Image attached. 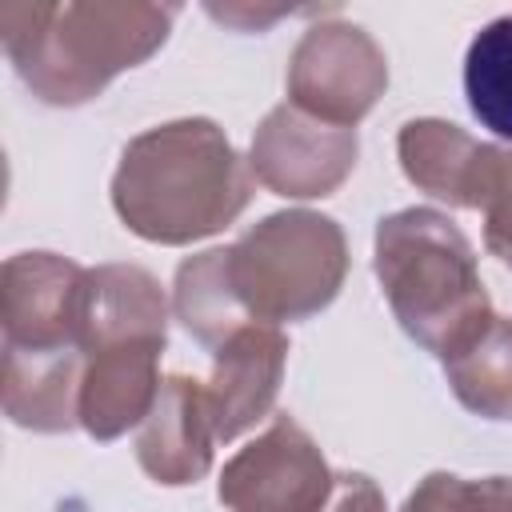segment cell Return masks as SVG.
<instances>
[{"instance_id": "1", "label": "cell", "mask_w": 512, "mask_h": 512, "mask_svg": "<svg viewBox=\"0 0 512 512\" xmlns=\"http://www.w3.org/2000/svg\"><path fill=\"white\" fill-rule=\"evenodd\" d=\"M252 200V168L224 128L184 116L132 136L112 172V208L148 244H192L224 232Z\"/></svg>"}, {"instance_id": "2", "label": "cell", "mask_w": 512, "mask_h": 512, "mask_svg": "<svg viewBox=\"0 0 512 512\" xmlns=\"http://www.w3.org/2000/svg\"><path fill=\"white\" fill-rule=\"evenodd\" d=\"M176 16V4L148 0H8L0 4V44L36 100L76 108L144 64Z\"/></svg>"}, {"instance_id": "3", "label": "cell", "mask_w": 512, "mask_h": 512, "mask_svg": "<svg viewBox=\"0 0 512 512\" xmlns=\"http://www.w3.org/2000/svg\"><path fill=\"white\" fill-rule=\"evenodd\" d=\"M372 268L396 324L436 360L460 352L496 312L468 236L436 208H400L376 224Z\"/></svg>"}, {"instance_id": "4", "label": "cell", "mask_w": 512, "mask_h": 512, "mask_svg": "<svg viewBox=\"0 0 512 512\" xmlns=\"http://www.w3.org/2000/svg\"><path fill=\"white\" fill-rule=\"evenodd\" d=\"M228 276L252 324L308 320L336 300L348 276V240L332 216L272 212L228 244Z\"/></svg>"}, {"instance_id": "5", "label": "cell", "mask_w": 512, "mask_h": 512, "mask_svg": "<svg viewBox=\"0 0 512 512\" xmlns=\"http://www.w3.org/2000/svg\"><path fill=\"white\" fill-rule=\"evenodd\" d=\"M388 88L384 48L348 20L312 24L288 56V104L312 120L356 128Z\"/></svg>"}, {"instance_id": "6", "label": "cell", "mask_w": 512, "mask_h": 512, "mask_svg": "<svg viewBox=\"0 0 512 512\" xmlns=\"http://www.w3.org/2000/svg\"><path fill=\"white\" fill-rule=\"evenodd\" d=\"M332 484L320 444L292 416H276L224 464L216 496L228 512H320Z\"/></svg>"}, {"instance_id": "7", "label": "cell", "mask_w": 512, "mask_h": 512, "mask_svg": "<svg viewBox=\"0 0 512 512\" xmlns=\"http://www.w3.org/2000/svg\"><path fill=\"white\" fill-rule=\"evenodd\" d=\"M356 156V128H336L304 116L292 104H276L252 132L248 168L284 200H316L332 196L352 176Z\"/></svg>"}, {"instance_id": "8", "label": "cell", "mask_w": 512, "mask_h": 512, "mask_svg": "<svg viewBox=\"0 0 512 512\" xmlns=\"http://www.w3.org/2000/svg\"><path fill=\"white\" fill-rule=\"evenodd\" d=\"M88 268L56 252H16L0 268L4 348H80Z\"/></svg>"}, {"instance_id": "9", "label": "cell", "mask_w": 512, "mask_h": 512, "mask_svg": "<svg viewBox=\"0 0 512 512\" xmlns=\"http://www.w3.org/2000/svg\"><path fill=\"white\" fill-rule=\"evenodd\" d=\"M288 364V336L280 324H244L212 348V376L204 384L216 440H236L264 420L280 396Z\"/></svg>"}, {"instance_id": "10", "label": "cell", "mask_w": 512, "mask_h": 512, "mask_svg": "<svg viewBox=\"0 0 512 512\" xmlns=\"http://www.w3.org/2000/svg\"><path fill=\"white\" fill-rule=\"evenodd\" d=\"M168 340H124L84 356L80 380V428L108 444L128 428H140L160 396V356Z\"/></svg>"}, {"instance_id": "11", "label": "cell", "mask_w": 512, "mask_h": 512, "mask_svg": "<svg viewBox=\"0 0 512 512\" xmlns=\"http://www.w3.org/2000/svg\"><path fill=\"white\" fill-rule=\"evenodd\" d=\"M396 152H400L404 176L420 192L452 208H484V196L500 164L496 144H480L460 124H448L436 116L408 120L396 136Z\"/></svg>"}, {"instance_id": "12", "label": "cell", "mask_w": 512, "mask_h": 512, "mask_svg": "<svg viewBox=\"0 0 512 512\" xmlns=\"http://www.w3.org/2000/svg\"><path fill=\"white\" fill-rule=\"evenodd\" d=\"M216 428L208 392L192 376H164L152 412L136 432V460L140 468L168 488L196 484L212 468Z\"/></svg>"}, {"instance_id": "13", "label": "cell", "mask_w": 512, "mask_h": 512, "mask_svg": "<svg viewBox=\"0 0 512 512\" xmlns=\"http://www.w3.org/2000/svg\"><path fill=\"white\" fill-rule=\"evenodd\" d=\"M80 348H4V416L28 432H72L80 424Z\"/></svg>"}, {"instance_id": "14", "label": "cell", "mask_w": 512, "mask_h": 512, "mask_svg": "<svg viewBox=\"0 0 512 512\" xmlns=\"http://www.w3.org/2000/svg\"><path fill=\"white\" fill-rule=\"evenodd\" d=\"M124 340H168V296L140 264L88 268L80 304V352Z\"/></svg>"}, {"instance_id": "15", "label": "cell", "mask_w": 512, "mask_h": 512, "mask_svg": "<svg viewBox=\"0 0 512 512\" xmlns=\"http://www.w3.org/2000/svg\"><path fill=\"white\" fill-rule=\"evenodd\" d=\"M172 316L204 348H216L236 328L252 324L244 316L232 276H228V248H204V252L180 260L176 280H172Z\"/></svg>"}, {"instance_id": "16", "label": "cell", "mask_w": 512, "mask_h": 512, "mask_svg": "<svg viewBox=\"0 0 512 512\" xmlns=\"http://www.w3.org/2000/svg\"><path fill=\"white\" fill-rule=\"evenodd\" d=\"M444 364V380L452 396L484 416V420H512V320L492 316L460 352Z\"/></svg>"}, {"instance_id": "17", "label": "cell", "mask_w": 512, "mask_h": 512, "mask_svg": "<svg viewBox=\"0 0 512 512\" xmlns=\"http://www.w3.org/2000/svg\"><path fill=\"white\" fill-rule=\"evenodd\" d=\"M464 96L472 116L512 140V16L488 20L464 52Z\"/></svg>"}, {"instance_id": "18", "label": "cell", "mask_w": 512, "mask_h": 512, "mask_svg": "<svg viewBox=\"0 0 512 512\" xmlns=\"http://www.w3.org/2000/svg\"><path fill=\"white\" fill-rule=\"evenodd\" d=\"M484 244L488 252L512 268V148H500V164L492 176V188L484 196Z\"/></svg>"}, {"instance_id": "19", "label": "cell", "mask_w": 512, "mask_h": 512, "mask_svg": "<svg viewBox=\"0 0 512 512\" xmlns=\"http://www.w3.org/2000/svg\"><path fill=\"white\" fill-rule=\"evenodd\" d=\"M444 512H512V476H452L444 492Z\"/></svg>"}, {"instance_id": "20", "label": "cell", "mask_w": 512, "mask_h": 512, "mask_svg": "<svg viewBox=\"0 0 512 512\" xmlns=\"http://www.w3.org/2000/svg\"><path fill=\"white\" fill-rule=\"evenodd\" d=\"M320 512H388L384 504V492L376 488L372 476L364 472H336V484H332V496Z\"/></svg>"}, {"instance_id": "21", "label": "cell", "mask_w": 512, "mask_h": 512, "mask_svg": "<svg viewBox=\"0 0 512 512\" xmlns=\"http://www.w3.org/2000/svg\"><path fill=\"white\" fill-rule=\"evenodd\" d=\"M208 16L212 20H224V24H236V28H244V32H260V28H268L272 20H280V16H292V8H252V4H208Z\"/></svg>"}, {"instance_id": "22", "label": "cell", "mask_w": 512, "mask_h": 512, "mask_svg": "<svg viewBox=\"0 0 512 512\" xmlns=\"http://www.w3.org/2000/svg\"><path fill=\"white\" fill-rule=\"evenodd\" d=\"M448 480H452V472H428V476L408 492V500L400 504V512H444Z\"/></svg>"}]
</instances>
